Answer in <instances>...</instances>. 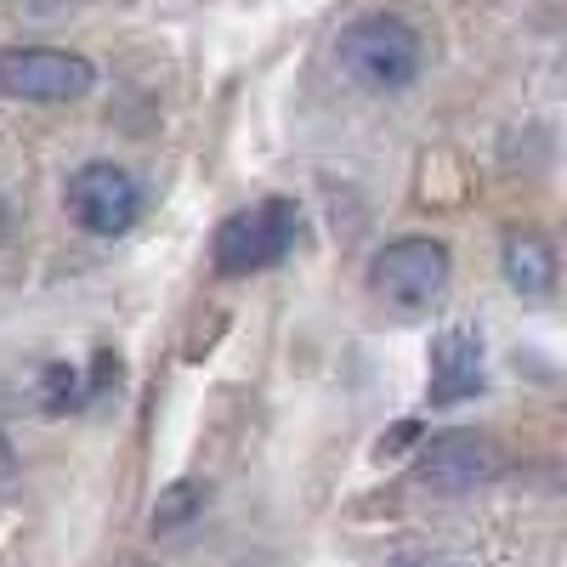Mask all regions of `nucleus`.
<instances>
[{
	"label": "nucleus",
	"instance_id": "2",
	"mask_svg": "<svg viewBox=\"0 0 567 567\" xmlns=\"http://www.w3.org/2000/svg\"><path fill=\"white\" fill-rule=\"evenodd\" d=\"M296 205L290 199H267L256 210H239L216 227V272L227 278H245V272H261V267H278L296 245Z\"/></svg>",
	"mask_w": 567,
	"mask_h": 567
},
{
	"label": "nucleus",
	"instance_id": "8",
	"mask_svg": "<svg viewBox=\"0 0 567 567\" xmlns=\"http://www.w3.org/2000/svg\"><path fill=\"white\" fill-rule=\"evenodd\" d=\"M505 278L516 296H550L556 284V256L539 233H511L505 239Z\"/></svg>",
	"mask_w": 567,
	"mask_h": 567
},
{
	"label": "nucleus",
	"instance_id": "7",
	"mask_svg": "<svg viewBox=\"0 0 567 567\" xmlns=\"http://www.w3.org/2000/svg\"><path fill=\"white\" fill-rule=\"evenodd\" d=\"M483 386V341L477 329H443L432 341V403H460Z\"/></svg>",
	"mask_w": 567,
	"mask_h": 567
},
{
	"label": "nucleus",
	"instance_id": "10",
	"mask_svg": "<svg viewBox=\"0 0 567 567\" xmlns=\"http://www.w3.org/2000/svg\"><path fill=\"white\" fill-rule=\"evenodd\" d=\"M12 471H18V460H12V443H7V437H0V483H7V477H12Z\"/></svg>",
	"mask_w": 567,
	"mask_h": 567
},
{
	"label": "nucleus",
	"instance_id": "6",
	"mask_svg": "<svg viewBox=\"0 0 567 567\" xmlns=\"http://www.w3.org/2000/svg\"><path fill=\"white\" fill-rule=\"evenodd\" d=\"M494 471H499V454L477 432H443L420 449V483L437 488V494H471L477 483H488Z\"/></svg>",
	"mask_w": 567,
	"mask_h": 567
},
{
	"label": "nucleus",
	"instance_id": "1",
	"mask_svg": "<svg viewBox=\"0 0 567 567\" xmlns=\"http://www.w3.org/2000/svg\"><path fill=\"white\" fill-rule=\"evenodd\" d=\"M341 69L369 91H403L420 74V34L403 18H358L341 34Z\"/></svg>",
	"mask_w": 567,
	"mask_h": 567
},
{
	"label": "nucleus",
	"instance_id": "11",
	"mask_svg": "<svg viewBox=\"0 0 567 567\" xmlns=\"http://www.w3.org/2000/svg\"><path fill=\"white\" fill-rule=\"evenodd\" d=\"M0 239H7V205H0Z\"/></svg>",
	"mask_w": 567,
	"mask_h": 567
},
{
	"label": "nucleus",
	"instance_id": "9",
	"mask_svg": "<svg viewBox=\"0 0 567 567\" xmlns=\"http://www.w3.org/2000/svg\"><path fill=\"white\" fill-rule=\"evenodd\" d=\"M187 505H194V499H187V488H171V505L159 511V528H165V523H176V516H187Z\"/></svg>",
	"mask_w": 567,
	"mask_h": 567
},
{
	"label": "nucleus",
	"instance_id": "3",
	"mask_svg": "<svg viewBox=\"0 0 567 567\" xmlns=\"http://www.w3.org/2000/svg\"><path fill=\"white\" fill-rule=\"evenodd\" d=\"M369 290L392 312H425L449 290V250L437 239H398L369 261Z\"/></svg>",
	"mask_w": 567,
	"mask_h": 567
},
{
	"label": "nucleus",
	"instance_id": "5",
	"mask_svg": "<svg viewBox=\"0 0 567 567\" xmlns=\"http://www.w3.org/2000/svg\"><path fill=\"white\" fill-rule=\"evenodd\" d=\"M69 210L85 233H103V239H120V233L136 221L142 210V194L136 182L114 165H80L69 176Z\"/></svg>",
	"mask_w": 567,
	"mask_h": 567
},
{
	"label": "nucleus",
	"instance_id": "4",
	"mask_svg": "<svg viewBox=\"0 0 567 567\" xmlns=\"http://www.w3.org/2000/svg\"><path fill=\"white\" fill-rule=\"evenodd\" d=\"M97 69L80 52H52V45H12L0 52V91L18 103H74L91 91Z\"/></svg>",
	"mask_w": 567,
	"mask_h": 567
}]
</instances>
